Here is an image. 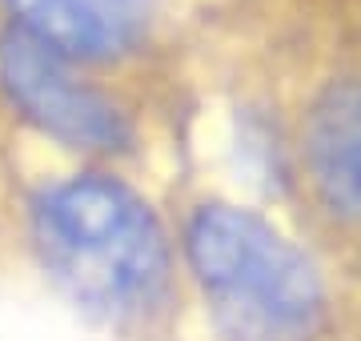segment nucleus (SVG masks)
Returning <instances> with one entry per match:
<instances>
[{"mask_svg":"<svg viewBox=\"0 0 361 341\" xmlns=\"http://www.w3.org/2000/svg\"><path fill=\"white\" fill-rule=\"evenodd\" d=\"M37 245L68 297L109 321H133L169 289V245L157 213L109 177H77L37 205Z\"/></svg>","mask_w":361,"mask_h":341,"instance_id":"f257e3e1","label":"nucleus"},{"mask_svg":"<svg viewBox=\"0 0 361 341\" xmlns=\"http://www.w3.org/2000/svg\"><path fill=\"white\" fill-rule=\"evenodd\" d=\"M189 261L229 341H313L325 293L313 265L273 225L233 205L189 221Z\"/></svg>","mask_w":361,"mask_h":341,"instance_id":"f03ea898","label":"nucleus"},{"mask_svg":"<svg viewBox=\"0 0 361 341\" xmlns=\"http://www.w3.org/2000/svg\"><path fill=\"white\" fill-rule=\"evenodd\" d=\"M0 77L13 101L25 108V117L37 120L56 141L77 149H121L129 141V125L113 101L80 85L61 56L25 32H8L0 40Z\"/></svg>","mask_w":361,"mask_h":341,"instance_id":"7ed1b4c3","label":"nucleus"},{"mask_svg":"<svg viewBox=\"0 0 361 341\" xmlns=\"http://www.w3.org/2000/svg\"><path fill=\"white\" fill-rule=\"evenodd\" d=\"M20 32L49 53L68 56H121L149 28V0H8Z\"/></svg>","mask_w":361,"mask_h":341,"instance_id":"20e7f679","label":"nucleus"},{"mask_svg":"<svg viewBox=\"0 0 361 341\" xmlns=\"http://www.w3.org/2000/svg\"><path fill=\"white\" fill-rule=\"evenodd\" d=\"M317 193L337 217L361 221V80H334L317 97L305 132Z\"/></svg>","mask_w":361,"mask_h":341,"instance_id":"39448f33","label":"nucleus"}]
</instances>
